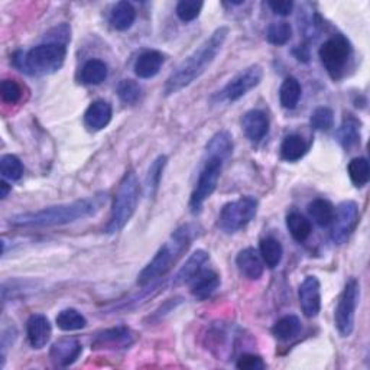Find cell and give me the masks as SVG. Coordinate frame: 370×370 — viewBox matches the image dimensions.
<instances>
[{
	"mask_svg": "<svg viewBox=\"0 0 370 370\" xmlns=\"http://www.w3.org/2000/svg\"><path fill=\"white\" fill-rule=\"evenodd\" d=\"M108 64L102 59H90L80 73V81L86 86H98L108 79Z\"/></svg>",
	"mask_w": 370,
	"mask_h": 370,
	"instance_id": "d4e9b609",
	"label": "cell"
},
{
	"mask_svg": "<svg viewBox=\"0 0 370 370\" xmlns=\"http://www.w3.org/2000/svg\"><path fill=\"white\" fill-rule=\"evenodd\" d=\"M267 6L279 16H288L294 9V2H291V0L289 2L288 0H278V2H267Z\"/></svg>",
	"mask_w": 370,
	"mask_h": 370,
	"instance_id": "7bdbcfd3",
	"label": "cell"
},
{
	"mask_svg": "<svg viewBox=\"0 0 370 370\" xmlns=\"http://www.w3.org/2000/svg\"><path fill=\"white\" fill-rule=\"evenodd\" d=\"M0 190H2V192H0V198L5 200L11 191V185L6 181H2L0 183Z\"/></svg>",
	"mask_w": 370,
	"mask_h": 370,
	"instance_id": "f6af8a7d",
	"label": "cell"
},
{
	"mask_svg": "<svg viewBox=\"0 0 370 370\" xmlns=\"http://www.w3.org/2000/svg\"><path fill=\"white\" fill-rule=\"evenodd\" d=\"M347 173L352 180V183L357 187L362 188L364 187L369 180H370V166L369 161L366 158H354L349 162L347 165Z\"/></svg>",
	"mask_w": 370,
	"mask_h": 370,
	"instance_id": "e575fe53",
	"label": "cell"
},
{
	"mask_svg": "<svg viewBox=\"0 0 370 370\" xmlns=\"http://www.w3.org/2000/svg\"><path fill=\"white\" fill-rule=\"evenodd\" d=\"M26 335L32 349H44L52 335V327L50 320L42 314H33L26 323Z\"/></svg>",
	"mask_w": 370,
	"mask_h": 370,
	"instance_id": "9a60e30c",
	"label": "cell"
},
{
	"mask_svg": "<svg viewBox=\"0 0 370 370\" xmlns=\"http://www.w3.org/2000/svg\"><path fill=\"white\" fill-rule=\"evenodd\" d=\"M310 123L316 130L328 132L334 126V112L330 108H317L310 117Z\"/></svg>",
	"mask_w": 370,
	"mask_h": 370,
	"instance_id": "f35d334b",
	"label": "cell"
},
{
	"mask_svg": "<svg viewBox=\"0 0 370 370\" xmlns=\"http://www.w3.org/2000/svg\"><path fill=\"white\" fill-rule=\"evenodd\" d=\"M67 58V45L61 42H45L33 47L28 52H18L13 64L29 76H51L62 69Z\"/></svg>",
	"mask_w": 370,
	"mask_h": 370,
	"instance_id": "277c9868",
	"label": "cell"
},
{
	"mask_svg": "<svg viewBox=\"0 0 370 370\" xmlns=\"http://www.w3.org/2000/svg\"><path fill=\"white\" fill-rule=\"evenodd\" d=\"M209 260H210V255L206 250L203 249L195 250L180 267V271L175 274L173 279V285L180 287V285L190 284L201 271H203Z\"/></svg>",
	"mask_w": 370,
	"mask_h": 370,
	"instance_id": "e0dca14e",
	"label": "cell"
},
{
	"mask_svg": "<svg viewBox=\"0 0 370 370\" xmlns=\"http://www.w3.org/2000/svg\"><path fill=\"white\" fill-rule=\"evenodd\" d=\"M117 96L126 105H134L141 98V87L133 80H122L117 86Z\"/></svg>",
	"mask_w": 370,
	"mask_h": 370,
	"instance_id": "60d3db41",
	"label": "cell"
},
{
	"mask_svg": "<svg viewBox=\"0 0 370 370\" xmlns=\"http://www.w3.org/2000/svg\"><path fill=\"white\" fill-rule=\"evenodd\" d=\"M191 294L194 298L204 301L210 298L220 287V275L216 271L203 269L191 282Z\"/></svg>",
	"mask_w": 370,
	"mask_h": 370,
	"instance_id": "7402d4cb",
	"label": "cell"
},
{
	"mask_svg": "<svg viewBox=\"0 0 370 370\" xmlns=\"http://www.w3.org/2000/svg\"><path fill=\"white\" fill-rule=\"evenodd\" d=\"M168 163V158L165 155H159L149 166L148 170V175H146V181H145V187H146V194L148 197H154L159 188L161 180H162V174L165 171V166Z\"/></svg>",
	"mask_w": 370,
	"mask_h": 370,
	"instance_id": "836d02e7",
	"label": "cell"
},
{
	"mask_svg": "<svg viewBox=\"0 0 370 370\" xmlns=\"http://www.w3.org/2000/svg\"><path fill=\"white\" fill-rule=\"evenodd\" d=\"M236 265L241 274L250 281H258L259 278H262L265 271V263L260 258L259 250H256L255 248H246L241 250L236 256Z\"/></svg>",
	"mask_w": 370,
	"mask_h": 370,
	"instance_id": "d6986e66",
	"label": "cell"
},
{
	"mask_svg": "<svg viewBox=\"0 0 370 370\" xmlns=\"http://www.w3.org/2000/svg\"><path fill=\"white\" fill-rule=\"evenodd\" d=\"M0 96L8 105H18L23 97V87L16 80H4L0 86Z\"/></svg>",
	"mask_w": 370,
	"mask_h": 370,
	"instance_id": "ab89813d",
	"label": "cell"
},
{
	"mask_svg": "<svg viewBox=\"0 0 370 370\" xmlns=\"http://www.w3.org/2000/svg\"><path fill=\"white\" fill-rule=\"evenodd\" d=\"M236 367L241 370H262L266 367V364L260 356L252 354V353H243L238 359Z\"/></svg>",
	"mask_w": 370,
	"mask_h": 370,
	"instance_id": "b9f144b4",
	"label": "cell"
},
{
	"mask_svg": "<svg viewBox=\"0 0 370 370\" xmlns=\"http://www.w3.org/2000/svg\"><path fill=\"white\" fill-rule=\"evenodd\" d=\"M259 203L255 197H242L236 201L224 204L219 214V227L227 234H233L245 229L256 216Z\"/></svg>",
	"mask_w": 370,
	"mask_h": 370,
	"instance_id": "8992f818",
	"label": "cell"
},
{
	"mask_svg": "<svg viewBox=\"0 0 370 370\" xmlns=\"http://www.w3.org/2000/svg\"><path fill=\"white\" fill-rule=\"evenodd\" d=\"M223 165L224 161L219 158H206L203 170H201L198 175V181L190 198V209L192 214H198L201 209H203L206 201L216 191L223 171Z\"/></svg>",
	"mask_w": 370,
	"mask_h": 370,
	"instance_id": "9c48e42d",
	"label": "cell"
},
{
	"mask_svg": "<svg viewBox=\"0 0 370 370\" xmlns=\"http://www.w3.org/2000/svg\"><path fill=\"white\" fill-rule=\"evenodd\" d=\"M112 116H113L112 105L106 102V100H96V102H93L87 108L84 113V125L93 132L103 130L105 127L109 126Z\"/></svg>",
	"mask_w": 370,
	"mask_h": 370,
	"instance_id": "ac0fdd59",
	"label": "cell"
},
{
	"mask_svg": "<svg viewBox=\"0 0 370 370\" xmlns=\"http://www.w3.org/2000/svg\"><path fill=\"white\" fill-rule=\"evenodd\" d=\"M301 331V320L296 316H285L275 323L272 327V334L275 339L281 342H289L296 337Z\"/></svg>",
	"mask_w": 370,
	"mask_h": 370,
	"instance_id": "1f68e13d",
	"label": "cell"
},
{
	"mask_svg": "<svg viewBox=\"0 0 370 370\" xmlns=\"http://www.w3.org/2000/svg\"><path fill=\"white\" fill-rule=\"evenodd\" d=\"M133 335H134L133 331L125 325L109 328L96 335L94 340L91 342V347L96 350H98V349H102V350L127 349L134 342Z\"/></svg>",
	"mask_w": 370,
	"mask_h": 370,
	"instance_id": "4fadbf2b",
	"label": "cell"
},
{
	"mask_svg": "<svg viewBox=\"0 0 370 370\" xmlns=\"http://www.w3.org/2000/svg\"><path fill=\"white\" fill-rule=\"evenodd\" d=\"M335 209L328 200L316 198L308 204V214L320 227H328L333 223Z\"/></svg>",
	"mask_w": 370,
	"mask_h": 370,
	"instance_id": "f1b7e54d",
	"label": "cell"
},
{
	"mask_svg": "<svg viewBox=\"0 0 370 370\" xmlns=\"http://www.w3.org/2000/svg\"><path fill=\"white\" fill-rule=\"evenodd\" d=\"M233 335V331L230 327H226V325H213L210 328V331L207 333L206 339H207V349L216 356L219 357V360L224 356H233L231 350H230V345L238 350V335L239 334H234V337H231Z\"/></svg>",
	"mask_w": 370,
	"mask_h": 370,
	"instance_id": "5bb4252c",
	"label": "cell"
},
{
	"mask_svg": "<svg viewBox=\"0 0 370 370\" xmlns=\"http://www.w3.org/2000/svg\"><path fill=\"white\" fill-rule=\"evenodd\" d=\"M287 227L296 242H306L313 231L311 221L296 212H292L287 216Z\"/></svg>",
	"mask_w": 370,
	"mask_h": 370,
	"instance_id": "f546056e",
	"label": "cell"
},
{
	"mask_svg": "<svg viewBox=\"0 0 370 370\" xmlns=\"http://www.w3.org/2000/svg\"><path fill=\"white\" fill-rule=\"evenodd\" d=\"M337 141L346 151L360 145V122L356 117L349 116L343 120L337 130Z\"/></svg>",
	"mask_w": 370,
	"mask_h": 370,
	"instance_id": "cb8c5ba5",
	"label": "cell"
},
{
	"mask_svg": "<svg viewBox=\"0 0 370 370\" xmlns=\"http://www.w3.org/2000/svg\"><path fill=\"white\" fill-rule=\"evenodd\" d=\"M55 323H57V327L62 331H79V330H83L87 325L86 317L74 308L62 310L57 316Z\"/></svg>",
	"mask_w": 370,
	"mask_h": 370,
	"instance_id": "d6a6232c",
	"label": "cell"
},
{
	"mask_svg": "<svg viewBox=\"0 0 370 370\" xmlns=\"http://www.w3.org/2000/svg\"><path fill=\"white\" fill-rule=\"evenodd\" d=\"M233 138L231 134L226 130L216 133L214 137L207 144V158H219L221 161H227L233 154Z\"/></svg>",
	"mask_w": 370,
	"mask_h": 370,
	"instance_id": "603a6c76",
	"label": "cell"
},
{
	"mask_svg": "<svg viewBox=\"0 0 370 370\" xmlns=\"http://www.w3.org/2000/svg\"><path fill=\"white\" fill-rule=\"evenodd\" d=\"M106 203V195L97 194L94 197L73 201V203L47 207L38 212L21 213L11 217V224L16 227H55L71 224L96 216Z\"/></svg>",
	"mask_w": 370,
	"mask_h": 370,
	"instance_id": "7a4b0ae2",
	"label": "cell"
},
{
	"mask_svg": "<svg viewBox=\"0 0 370 370\" xmlns=\"http://www.w3.org/2000/svg\"><path fill=\"white\" fill-rule=\"evenodd\" d=\"M360 299V284L356 278H350L339 298L334 313V323L342 337H350L354 330L356 310Z\"/></svg>",
	"mask_w": 370,
	"mask_h": 370,
	"instance_id": "ba28073f",
	"label": "cell"
},
{
	"mask_svg": "<svg viewBox=\"0 0 370 370\" xmlns=\"http://www.w3.org/2000/svg\"><path fill=\"white\" fill-rule=\"evenodd\" d=\"M195 231L197 227L194 224H184L178 230H175L171 239L159 248L152 260L142 269L141 274L138 275V285L141 288L148 287L162 279L170 272L175 262L191 245Z\"/></svg>",
	"mask_w": 370,
	"mask_h": 370,
	"instance_id": "3957f363",
	"label": "cell"
},
{
	"mask_svg": "<svg viewBox=\"0 0 370 370\" xmlns=\"http://www.w3.org/2000/svg\"><path fill=\"white\" fill-rule=\"evenodd\" d=\"M292 38V28L288 22H274L266 29V40L269 44L282 47Z\"/></svg>",
	"mask_w": 370,
	"mask_h": 370,
	"instance_id": "d590c367",
	"label": "cell"
},
{
	"mask_svg": "<svg viewBox=\"0 0 370 370\" xmlns=\"http://www.w3.org/2000/svg\"><path fill=\"white\" fill-rule=\"evenodd\" d=\"M301 311L307 318H314L321 310V284L317 277H306L298 289Z\"/></svg>",
	"mask_w": 370,
	"mask_h": 370,
	"instance_id": "7c38bea8",
	"label": "cell"
},
{
	"mask_svg": "<svg viewBox=\"0 0 370 370\" xmlns=\"http://www.w3.org/2000/svg\"><path fill=\"white\" fill-rule=\"evenodd\" d=\"M302 88L295 77H287L279 88V102L284 109L292 110L298 106Z\"/></svg>",
	"mask_w": 370,
	"mask_h": 370,
	"instance_id": "4dcf8cb0",
	"label": "cell"
},
{
	"mask_svg": "<svg viewBox=\"0 0 370 370\" xmlns=\"http://www.w3.org/2000/svg\"><path fill=\"white\" fill-rule=\"evenodd\" d=\"M181 302V298H175V299H168L163 306H161L152 316V318L161 320V317H165L166 314H170L173 310H175V307Z\"/></svg>",
	"mask_w": 370,
	"mask_h": 370,
	"instance_id": "ee69618b",
	"label": "cell"
},
{
	"mask_svg": "<svg viewBox=\"0 0 370 370\" xmlns=\"http://www.w3.org/2000/svg\"><path fill=\"white\" fill-rule=\"evenodd\" d=\"M0 174L5 180L18 181L23 175V163L16 155H4L0 158Z\"/></svg>",
	"mask_w": 370,
	"mask_h": 370,
	"instance_id": "8d00e7d4",
	"label": "cell"
},
{
	"mask_svg": "<svg viewBox=\"0 0 370 370\" xmlns=\"http://www.w3.org/2000/svg\"><path fill=\"white\" fill-rule=\"evenodd\" d=\"M259 253L265 266H267L269 269H275L282 260L284 248L278 239L265 238L260 241Z\"/></svg>",
	"mask_w": 370,
	"mask_h": 370,
	"instance_id": "4316f807",
	"label": "cell"
},
{
	"mask_svg": "<svg viewBox=\"0 0 370 370\" xmlns=\"http://www.w3.org/2000/svg\"><path fill=\"white\" fill-rule=\"evenodd\" d=\"M360 213L359 206L356 201H343L339 207L335 209L334 219H333V230H331V239L335 245H343L349 241V238L356 230L359 224Z\"/></svg>",
	"mask_w": 370,
	"mask_h": 370,
	"instance_id": "8fae6325",
	"label": "cell"
},
{
	"mask_svg": "<svg viewBox=\"0 0 370 370\" xmlns=\"http://www.w3.org/2000/svg\"><path fill=\"white\" fill-rule=\"evenodd\" d=\"M203 6L204 4L201 0H181L177 5V16L185 23L192 22L200 16Z\"/></svg>",
	"mask_w": 370,
	"mask_h": 370,
	"instance_id": "74e56055",
	"label": "cell"
},
{
	"mask_svg": "<svg viewBox=\"0 0 370 370\" xmlns=\"http://www.w3.org/2000/svg\"><path fill=\"white\" fill-rule=\"evenodd\" d=\"M308 152V144L301 134H289L281 145V156L288 162H296Z\"/></svg>",
	"mask_w": 370,
	"mask_h": 370,
	"instance_id": "484cf974",
	"label": "cell"
},
{
	"mask_svg": "<svg viewBox=\"0 0 370 370\" xmlns=\"http://www.w3.org/2000/svg\"><path fill=\"white\" fill-rule=\"evenodd\" d=\"M138 201H139L138 177L133 171H127L123 175L115 195L110 219L106 226L108 234H116L125 229V226L133 217L134 212H137Z\"/></svg>",
	"mask_w": 370,
	"mask_h": 370,
	"instance_id": "5b68a950",
	"label": "cell"
},
{
	"mask_svg": "<svg viewBox=\"0 0 370 370\" xmlns=\"http://www.w3.org/2000/svg\"><path fill=\"white\" fill-rule=\"evenodd\" d=\"M229 32L230 30L227 26H220L203 44L197 47L171 73V76L166 79L163 94L166 97L173 96L203 76L209 70V67L214 62L216 57L220 54L229 37Z\"/></svg>",
	"mask_w": 370,
	"mask_h": 370,
	"instance_id": "6da1fadb",
	"label": "cell"
},
{
	"mask_svg": "<svg viewBox=\"0 0 370 370\" xmlns=\"http://www.w3.org/2000/svg\"><path fill=\"white\" fill-rule=\"evenodd\" d=\"M263 79V70L262 67L258 64H253L248 69L242 70L234 76L221 91H219L217 98L219 102H227L234 103L241 100L243 96H246L250 90L258 87Z\"/></svg>",
	"mask_w": 370,
	"mask_h": 370,
	"instance_id": "30bf717a",
	"label": "cell"
},
{
	"mask_svg": "<svg viewBox=\"0 0 370 370\" xmlns=\"http://www.w3.org/2000/svg\"><path fill=\"white\" fill-rule=\"evenodd\" d=\"M242 127L250 142H260L269 132V117L262 110H249L242 119Z\"/></svg>",
	"mask_w": 370,
	"mask_h": 370,
	"instance_id": "ffe728a7",
	"label": "cell"
},
{
	"mask_svg": "<svg viewBox=\"0 0 370 370\" xmlns=\"http://www.w3.org/2000/svg\"><path fill=\"white\" fill-rule=\"evenodd\" d=\"M163 62H165V57L162 52L155 51V50L145 51L138 57L137 61H134L133 70H134V74H137L139 79L149 80V79H154L155 76H158Z\"/></svg>",
	"mask_w": 370,
	"mask_h": 370,
	"instance_id": "44dd1931",
	"label": "cell"
},
{
	"mask_svg": "<svg viewBox=\"0 0 370 370\" xmlns=\"http://www.w3.org/2000/svg\"><path fill=\"white\" fill-rule=\"evenodd\" d=\"M352 54L353 48L349 40L340 35V33L327 40L318 51L321 64L324 65L325 71L333 80H340L343 77L352 58Z\"/></svg>",
	"mask_w": 370,
	"mask_h": 370,
	"instance_id": "52a82bcc",
	"label": "cell"
},
{
	"mask_svg": "<svg viewBox=\"0 0 370 370\" xmlns=\"http://www.w3.org/2000/svg\"><path fill=\"white\" fill-rule=\"evenodd\" d=\"M81 353L83 346L77 339H61L52 345L50 357L57 366L67 367L76 363Z\"/></svg>",
	"mask_w": 370,
	"mask_h": 370,
	"instance_id": "2e32d148",
	"label": "cell"
},
{
	"mask_svg": "<svg viewBox=\"0 0 370 370\" xmlns=\"http://www.w3.org/2000/svg\"><path fill=\"white\" fill-rule=\"evenodd\" d=\"M137 19V11L129 2H119L110 13V23L116 30H127Z\"/></svg>",
	"mask_w": 370,
	"mask_h": 370,
	"instance_id": "83f0119b",
	"label": "cell"
}]
</instances>
